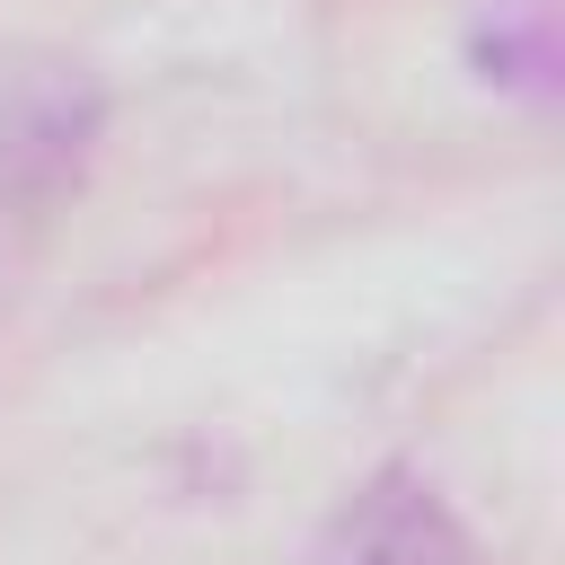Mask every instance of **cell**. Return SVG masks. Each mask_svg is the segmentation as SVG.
Returning a JSON list of instances; mask_svg holds the SVG:
<instances>
[{"label": "cell", "mask_w": 565, "mask_h": 565, "mask_svg": "<svg viewBox=\"0 0 565 565\" xmlns=\"http://www.w3.org/2000/svg\"><path fill=\"white\" fill-rule=\"evenodd\" d=\"M106 141V97L71 62H9L0 71V291L79 203Z\"/></svg>", "instance_id": "6da1fadb"}, {"label": "cell", "mask_w": 565, "mask_h": 565, "mask_svg": "<svg viewBox=\"0 0 565 565\" xmlns=\"http://www.w3.org/2000/svg\"><path fill=\"white\" fill-rule=\"evenodd\" d=\"M309 565H486V556H477L468 521L441 503L433 477L380 468V477H362V486L327 512Z\"/></svg>", "instance_id": "7a4b0ae2"}, {"label": "cell", "mask_w": 565, "mask_h": 565, "mask_svg": "<svg viewBox=\"0 0 565 565\" xmlns=\"http://www.w3.org/2000/svg\"><path fill=\"white\" fill-rule=\"evenodd\" d=\"M477 71L494 88H556V0H494L477 18Z\"/></svg>", "instance_id": "3957f363"}]
</instances>
